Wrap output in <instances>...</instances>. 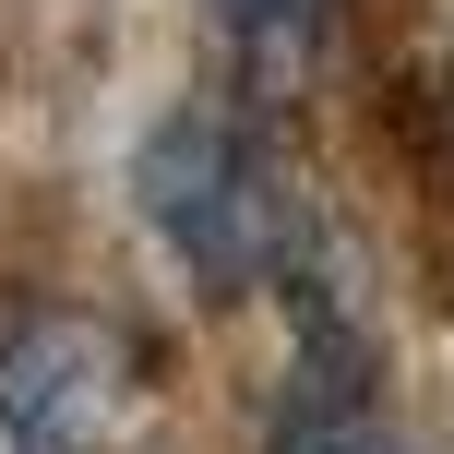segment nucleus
<instances>
[{
	"mask_svg": "<svg viewBox=\"0 0 454 454\" xmlns=\"http://www.w3.org/2000/svg\"><path fill=\"white\" fill-rule=\"evenodd\" d=\"M132 192H144V215H156V239L180 251L215 299L251 287V275L287 251L275 168L251 156L227 120H156V132H144V156H132Z\"/></svg>",
	"mask_w": 454,
	"mask_h": 454,
	"instance_id": "f257e3e1",
	"label": "nucleus"
},
{
	"mask_svg": "<svg viewBox=\"0 0 454 454\" xmlns=\"http://www.w3.org/2000/svg\"><path fill=\"white\" fill-rule=\"evenodd\" d=\"M132 419V335L96 311H36L0 347V431L24 454H108Z\"/></svg>",
	"mask_w": 454,
	"mask_h": 454,
	"instance_id": "f03ea898",
	"label": "nucleus"
},
{
	"mask_svg": "<svg viewBox=\"0 0 454 454\" xmlns=\"http://www.w3.org/2000/svg\"><path fill=\"white\" fill-rule=\"evenodd\" d=\"M215 12H227V36H239V60L263 72V84H287L323 48V0H215Z\"/></svg>",
	"mask_w": 454,
	"mask_h": 454,
	"instance_id": "7ed1b4c3",
	"label": "nucleus"
},
{
	"mask_svg": "<svg viewBox=\"0 0 454 454\" xmlns=\"http://www.w3.org/2000/svg\"><path fill=\"white\" fill-rule=\"evenodd\" d=\"M275 454H395V442L359 419V395H347V383H311L287 419H275Z\"/></svg>",
	"mask_w": 454,
	"mask_h": 454,
	"instance_id": "20e7f679",
	"label": "nucleus"
}]
</instances>
